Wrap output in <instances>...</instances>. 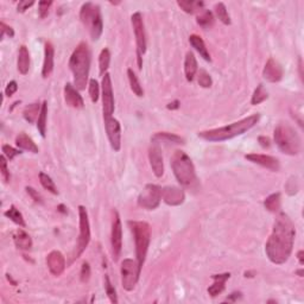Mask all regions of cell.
I'll list each match as a JSON object with an SVG mask.
<instances>
[{"label":"cell","instance_id":"obj_1","mask_svg":"<svg viewBox=\"0 0 304 304\" xmlns=\"http://www.w3.org/2000/svg\"><path fill=\"white\" fill-rule=\"evenodd\" d=\"M295 235L296 229L291 219L285 213L278 214L265 245L266 255L271 263L281 265L288 261L294 249Z\"/></svg>","mask_w":304,"mask_h":304},{"label":"cell","instance_id":"obj_2","mask_svg":"<svg viewBox=\"0 0 304 304\" xmlns=\"http://www.w3.org/2000/svg\"><path fill=\"white\" fill-rule=\"evenodd\" d=\"M259 119H260V115L258 113L252 114L250 117L244 118V119L229 124L227 126L199 132V137L207 140V142H225V140H229L232 138L246 133L247 131H250L252 127L257 125Z\"/></svg>","mask_w":304,"mask_h":304},{"label":"cell","instance_id":"obj_3","mask_svg":"<svg viewBox=\"0 0 304 304\" xmlns=\"http://www.w3.org/2000/svg\"><path fill=\"white\" fill-rule=\"evenodd\" d=\"M69 68L74 76V87L77 91H84L91 70V51L86 42H81L73 51L69 60Z\"/></svg>","mask_w":304,"mask_h":304},{"label":"cell","instance_id":"obj_4","mask_svg":"<svg viewBox=\"0 0 304 304\" xmlns=\"http://www.w3.org/2000/svg\"><path fill=\"white\" fill-rule=\"evenodd\" d=\"M275 142L283 153L296 156L302 150V140L297 131L288 123H280L275 128Z\"/></svg>","mask_w":304,"mask_h":304},{"label":"cell","instance_id":"obj_5","mask_svg":"<svg viewBox=\"0 0 304 304\" xmlns=\"http://www.w3.org/2000/svg\"><path fill=\"white\" fill-rule=\"evenodd\" d=\"M171 168L176 179L183 187H191L196 182L195 167L184 151H175L171 157Z\"/></svg>","mask_w":304,"mask_h":304},{"label":"cell","instance_id":"obj_6","mask_svg":"<svg viewBox=\"0 0 304 304\" xmlns=\"http://www.w3.org/2000/svg\"><path fill=\"white\" fill-rule=\"evenodd\" d=\"M128 226L133 233L134 244H136V260L138 261V265L143 267L151 240L150 225L145 221H128Z\"/></svg>","mask_w":304,"mask_h":304},{"label":"cell","instance_id":"obj_7","mask_svg":"<svg viewBox=\"0 0 304 304\" xmlns=\"http://www.w3.org/2000/svg\"><path fill=\"white\" fill-rule=\"evenodd\" d=\"M80 19L84 27L89 31V35H91L93 41H98L102 35L103 30L102 17H101L99 5H95L93 2L83 4L80 11Z\"/></svg>","mask_w":304,"mask_h":304},{"label":"cell","instance_id":"obj_8","mask_svg":"<svg viewBox=\"0 0 304 304\" xmlns=\"http://www.w3.org/2000/svg\"><path fill=\"white\" fill-rule=\"evenodd\" d=\"M120 272H122V285L126 291H132L136 288L138 279H139L142 267L138 265V261L133 259H124L122 266H120Z\"/></svg>","mask_w":304,"mask_h":304},{"label":"cell","instance_id":"obj_9","mask_svg":"<svg viewBox=\"0 0 304 304\" xmlns=\"http://www.w3.org/2000/svg\"><path fill=\"white\" fill-rule=\"evenodd\" d=\"M78 225H80V233H78L77 247H76L75 257L78 258L88 247L91 241V225H89L88 213L83 205H78Z\"/></svg>","mask_w":304,"mask_h":304},{"label":"cell","instance_id":"obj_10","mask_svg":"<svg viewBox=\"0 0 304 304\" xmlns=\"http://www.w3.org/2000/svg\"><path fill=\"white\" fill-rule=\"evenodd\" d=\"M131 22H132V26H133L134 36H136L138 68L142 69V66H143L142 58H143V55L146 52V36H145L144 22H143V17L139 12H136L132 15Z\"/></svg>","mask_w":304,"mask_h":304},{"label":"cell","instance_id":"obj_11","mask_svg":"<svg viewBox=\"0 0 304 304\" xmlns=\"http://www.w3.org/2000/svg\"><path fill=\"white\" fill-rule=\"evenodd\" d=\"M162 201V188L157 184H146L138 196V205L144 209L153 210Z\"/></svg>","mask_w":304,"mask_h":304},{"label":"cell","instance_id":"obj_12","mask_svg":"<svg viewBox=\"0 0 304 304\" xmlns=\"http://www.w3.org/2000/svg\"><path fill=\"white\" fill-rule=\"evenodd\" d=\"M111 247L112 258L114 261H118L122 254L123 250V226L120 215L117 210H113V220H112V232H111Z\"/></svg>","mask_w":304,"mask_h":304},{"label":"cell","instance_id":"obj_13","mask_svg":"<svg viewBox=\"0 0 304 304\" xmlns=\"http://www.w3.org/2000/svg\"><path fill=\"white\" fill-rule=\"evenodd\" d=\"M102 112L103 117H112L114 112V94H113V86H112V78L108 73H106L102 76Z\"/></svg>","mask_w":304,"mask_h":304},{"label":"cell","instance_id":"obj_14","mask_svg":"<svg viewBox=\"0 0 304 304\" xmlns=\"http://www.w3.org/2000/svg\"><path fill=\"white\" fill-rule=\"evenodd\" d=\"M105 120V128L109 144L115 152L122 149V126L120 123L113 117H103Z\"/></svg>","mask_w":304,"mask_h":304},{"label":"cell","instance_id":"obj_15","mask_svg":"<svg viewBox=\"0 0 304 304\" xmlns=\"http://www.w3.org/2000/svg\"><path fill=\"white\" fill-rule=\"evenodd\" d=\"M245 158L254 164L260 165V167L269 169L271 171H279L280 164L279 160L276 157L269 156V154H260V153H250L245 156Z\"/></svg>","mask_w":304,"mask_h":304},{"label":"cell","instance_id":"obj_16","mask_svg":"<svg viewBox=\"0 0 304 304\" xmlns=\"http://www.w3.org/2000/svg\"><path fill=\"white\" fill-rule=\"evenodd\" d=\"M47 265L50 274L58 277L66 270V258L60 251H51L47 257Z\"/></svg>","mask_w":304,"mask_h":304},{"label":"cell","instance_id":"obj_17","mask_svg":"<svg viewBox=\"0 0 304 304\" xmlns=\"http://www.w3.org/2000/svg\"><path fill=\"white\" fill-rule=\"evenodd\" d=\"M162 200L168 205H181L185 200L184 191L181 188L174 187V185H169L162 189Z\"/></svg>","mask_w":304,"mask_h":304},{"label":"cell","instance_id":"obj_18","mask_svg":"<svg viewBox=\"0 0 304 304\" xmlns=\"http://www.w3.org/2000/svg\"><path fill=\"white\" fill-rule=\"evenodd\" d=\"M149 160H150V165L154 176L160 178L163 174H164V163H163L162 150H160L158 144H153L150 148V150H149Z\"/></svg>","mask_w":304,"mask_h":304},{"label":"cell","instance_id":"obj_19","mask_svg":"<svg viewBox=\"0 0 304 304\" xmlns=\"http://www.w3.org/2000/svg\"><path fill=\"white\" fill-rule=\"evenodd\" d=\"M283 75L284 72L280 64L276 60H274V58H269L263 70L264 78H265L266 81H269V82L276 83L279 82L281 78H283Z\"/></svg>","mask_w":304,"mask_h":304},{"label":"cell","instance_id":"obj_20","mask_svg":"<svg viewBox=\"0 0 304 304\" xmlns=\"http://www.w3.org/2000/svg\"><path fill=\"white\" fill-rule=\"evenodd\" d=\"M64 99H66L67 105L73 107V108H83L84 101L82 97L72 83H67L66 87H64Z\"/></svg>","mask_w":304,"mask_h":304},{"label":"cell","instance_id":"obj_21","mask_svg":"<svg viewBox=\"0 0 304 304\" xmlns=\"http://www.w3.org/2000/svg\"><path fill=\"white\" fill-rule=\"evenodd\" d=\"M53 57H55V49L50 42H46L44 44V62L42 68V76L44 78L49 77L53 70Z\"/></svg>","mask_w":304,"mask_h":304},{"label":"cell","instance_id":"obj_22","mask_svg":"<svg viewBox=\"0 0 304 304\" xmlns=\"http://www.w3.org/2000/svg\"><path fill=\"white\" fill-rule=\"evenodd\" d=\"M212 278L214 279V283L213 285H210L209 288H208V294L212 297H216L225 290V284H226L227 279L230 278V274L213 275Z\"/></svg>","mask_w":304,"mask_h":304},{"label":"cell","instance_id":"obj_23","mask_svg":"<svg viewBox=\"0 0 304 304\" xmlns=\"http://www.w3.org/2000/svg\"><path fill=\"white\" fill-rule=\"evenodd\" d=\"M184 74L185 78H187L189 82L195 78L196 74H198V61H196L195 55L191 51H188L185 55L184 60Z\"/></svg>","mask_w":304,"mask_h":304},{"label":"cell","instance_id":"obj_24","mask_svg":"<svg viewBox=\"0 0 304 304\" xmlns=\"http://www.w3.org/2000/svg\"><path fill=\"white\" fill-rule=\"evenodd\" d=\"M151 142L153 144H158V143H170V144H184L185 140L182 137L177 136V134L169 133V132H157L151 138Z\"/></svg>","mask_w":304,"mask_h":304},{"label":"cell","instance_id":"obj_25","mask_svg":"<svg viewBox=\"0 0 304 304\" xmlns=\"http://www.w3.org/2000/svg\"><path fill=\"white\" fill-rule=\"evenodd\" d=\"M16 145L18 146L19 149H22V150L32 152V153H38L39 151L38 146L33 142L32 138L27 136L24 132H22V133H19L18 136L16 137Z\"/></svg>","mask_w":304,"mask_h":304},{"label":"cell","instance_id":"obj_26","mask_svg":"<svg viewBox=\"0 0 304 304\" xmlns=\"http://www.w3.org/2000/svg\"><path fill=\"white\" fill-rule=\"evenodd\" d=\"M13 241L17 249L23 250V251H27L32 247V239L23 229H17L15 235H13Z\"/></svg>","mask_w":304,"mask_h":304},{"label":"cell","instance_id":"obj_27","mask_svg":"<svg viewBox=\"0 0 304 304\" xmlns=\"http://www.w3.org/2000/svg\"><path fill=\"white\" fill-rule=\"evenodd\" d=\"M17 66H18V72L22 75H26L29 73L30 69V52L27 50V48L25 46H22L19 48L18 52V62H17Z\"/></svg>","mask_w":304,"mask_h":304},{"label":"cell","instance_id":"obj_28","mask_svg":"<svg viewBox=\"0 0 304 304\" xmlns=\"http://www.w3.org/2000/svg\"><path fill=\"white\" fill-rule=\"evenodd\" d=\"M189 42L191 44V47L194 48V49L196 50L200 53V56H201L202 58L205 61L210 62V55H209V51H208V49L205 48V44H204V41L202 39L200 36L198 35H191L189 37Z\"/></svg>","mask_w":304,"mask_h":304},{"label":"cell","instance_id":"obj_29","mask_svg":"<svg viewBox=\"0 0 304 304\" xmlns=\"http://www.w3.org/2000/svg\"><path fill=\"white\" fill-rule=\"evenodd\" d=\"M42 105H39V102H33L27 105L23 111V117L29 124H33L38 120L39 113H41Z\"/></svg>","mask_w":304,"mask_h":304},{"label":"cell","instance_id":"obj_30","mask_svg":"<svg viewBox=\"0 0 304 304\" xmlns=\"http://www.w3.org/2000/svg\"><path fill=\"white\" fill-rule=\"evenodd\" d=\"M280 194L279 193H275L271 194L270 196H267L264 201V205L269 212L271 213H278L280 209Z\"/></svg>","mask_w":304,"mask_h":304},{"label":"cell","instance_id":"obj_31","mask_svg":"<svg viewBox=\"0 0 304 304\" xmlns=\"http://www.w3.org/2000/svg\"><path fill=\"white\" fill-rule=\"evenodd\" d=\"M127 76H128L129 86H131L132 92H133L138 98H142L143 95H144V91H143L142 84H140L139 80H138L136 73L133 72V69H131V68L127 69Z\"/></svg>","mask_w":304,"mask_h":304},{"label":"cell","instance_id":"obj_32","mask_svg":"<svg viewBox=\"0 0 304 304\" xmlns=\"http://www.w3.org/2000/svg\"><path fill=\"white\" fill-rule=\"evenodd\" d=\"M177 5L184 11L185 13H194L196 10H201L203 7L202 1H194V0H178Z\"/></svg>","mask_w":304,"mask_h":304},{"label":"cell","instance_id":"obj_33","mask_svg":"<svg viewBox=\"0 0 304 304\" xmlns=\"http://www.w3.org/2000/svg\"><path fill=\"white\" fill-rule=\"evenodd\" d=\"M47 117H48V102L44 101L42 103V109L41 113H39V118L37 120V128L41 133L42 137H46V132H47Z\"/></svg>","mask_w":304,"mask_h":304},{"label":"cell","instance_id":"obj_34","mask_svg":"<svg viewBox=\"0 0 304 304\" xmlns=\"http://www.w3.org/2000/svg\"><path fill=\"white\" fill-rule=\"evenodd\" d=\"M198 24L203 29H210L214 25V15L209 10H203L196 19Z\"/></svg>","mask_w":304,"mask_h":304},{"label":"cell","instance_id":"obj_35","mask_svg":"<svg viewBox=\"0 0 304 304\" xmlns=\"http://www.w3.org/2000/svg\"><path fill=\"white\" fill-rule=\"evenodd\" d=\"M4 215L10 219V220H12L16 225H18V226L25 227V221L23 215H22V213L17 209L15 205H11L6 212L4 213Z\"/></svg>","mask_w":304,"mask_h":304},{"label":"cell","instance_id":"obj_36","mask_svg":"<svg viewBox=\"0 0 304 304\" xmlns=\"http://www.w3.org/2000/svg\"><path fill=\"white\" fill-rule=\"evenodd\" d=\"M109 63H111V52L107 48H105V49L101 50L99 56V68L101 76H103L107 73V69L109 68Z\"/></svg>","mask_w":304,"mask_h":304},{"label":"cell","instance_id":"obj_37","mask_svg":"<svg viewBox=\"0 0 304 304\" xmlns=\"http://www.w3.org/2000/svg\"><path fill=\"white\" fill-rule=\"evenodd\" d=\"M39 182H41L42 187H43L44 189L50 191L53 195H57V188H56L55 183H53L52 178L49 175H47L46 173H39Z\"/></svg>","mask_w":304,"mask_h":304},{"label":"cell","instance_id":"obj_38","mask_svg":"<svg viewBox=\"0 0 304 304\" xmlns=\"http://www.w3.org/2000/svg\"><path fill=\"white\" fill-rule=\"evenodd\" d=\"M267 98H269V94H267V92L265 91V88H264V86L263 84H259L257 88H255L254 93H253L251 103L254 106L259 105V103L264 102V101L267 100Z\"/></svg>","mask_w":304,"mask_h":304},{"label":"cell","instance_id":"obj_39","mask_svg":"<svg viewBox=\"0 0 304 304\" xmlns=\"http://www.w3.org/2000/svg\"><path fill=\"white\" fill-rule=\"evenodd\" d=\"M214 8H215L216 17L220 19V22H222L225 25H230V17L228 15V11L224 2H218V4H215Z\"/></svg>","mask_w":304,"mask_h":304},{"label":"cell","instance_id":"obj_40","mask_svg":"<svg viewBox=\"0 0 304 304\" xmlns=\"http://www.w3.org/2000/svg\"><path fill=\"white\" fill-rule=\"evenodd\" d=\"M88 92H89V97H91L92 102L97 103L100 97V87H99V83H98V81L94 80V78L89 80Z\"/></svg>","mask_w":304,"mask_h":304},{"label":"cell","instance_id":"obj_41","mask_svg":"<svg viewBox=\"0 0 304 304\" xmlns=\"http://www.w3.org/2000/svg\"><path fill=\"white\" fill-rule=\"evenodd\" d=\"M105 289H106V294L108 296L109 301L112 303H118V296H117V290L113 286V284L111 283V279H109L108 276H105Z\"/></svg>","mask_w":304,"mask_h":304},{"label":"cell","instance_id":"obj_42","mask_svg":"<svg viewBox=\"0 0 304 304\" xmlns=\"http://www.w3.org/2000/svg\"><path fill=\"white\" fill-rule=\"evenodd\" d=\"M198 73H199L200 86L203 87V88H209V87H212L213 80H212V77H210V75L208 74L204 69H200V72L198 70Z\"/></svg>","mask_w":304,"mask_h":304},{"label":"cell","instance_id":"obj_43","mask_svg":"<svg viewBox=\"0 0 304 304\" xmlns=\"http://www.w3.org/2000/svg\"><path fill=\"white\" fill-rule=\"evenodd\" d=\"M0 171H1V176H2V179H4V182L5 183L10 182L11 175H10V171H8V169H7L6 157H5L4 154L0 157Z\"/></svg>","mask_w":304,"mask_h":304},{"label":"cell","instance_id":"obj_44","mask_svg":"<svg viewBox=\"0 0 304 304\" xmlns=\"http://www.w3.org/2000/svg\"><path fill=\"white\" fill-rule=\"evenodd\" d=\"M1 149H2V154H4V156L10 160H12L16 156H18V154L22 153L21 150L12 148L11 145H2Z\"/></svg>","mask_w":304,"mask_h":304},{"label":"cell","instance_id":"obj_45","mask_svg":"<svg viewBox=\"0 0 304 304\" xmlns=\"http://www.w3.org/2000/svg\"><path fill=\"white\" fill-rule=\"evenodd\" d=\"M51 5H52V1H39L38 2V15L41 18H46V17H48Z\"/></svg>","mask_w":304,"mask_h":304},{"label":"cell","instance_id":"obj_46","mask_svg":"<svg viewBox=\"0 0 304 304\" xmlns=\"http://www.w3.org/2000/svg\"><path fill=\"white\" fill-rule=\"evenodd\" d=\"M91 278V266L87 261H83L82 266H81V272H80V279L82 283H87Z\"/></svg>","mask_w":304,"mask_h":304},{"label":"cell","instance_id":"obj_47","mask_svg":"<svg viewBox=\"0 0 304 304\" xmlns=\"http://www.w3.org/2000/svg\"><path fill=\"white\" fill-rule=\"evenodd\" d=\"M0 30H1V35H0V38L1 39L5 35H7L10 38H12L13 36H15V31H13L12 27L8 26V25L5 24L4 22H1V23H0Z\"/></svg>","mask_w":304,"mask_h":304},{"label":"cell","instance_id":"obj_48","mask_svg":"<svg viewBox=\"0 0 304 304\" xmlns=\"http://www.w3.org/2000/svg\"><path fill=\"white\" fill-rule=\"evenodd\" d=\"M35 4V1L33 0H22V1L18 2V5H17V11L21 13H24L25 11L29 10V8L32 6V5Z\"/></svg>","mask_w":304,"mask_h":304},{"label":"cell","instance_id":"obj_49","mask_svg":"<svg viewBox=\"0 0 304 304\" xmlns=\"http://www.w3.org/2000/svg\"><path fill=\"white\" fill-rule=\"evenodd\" d=\"M26 193L29 194V195L31 196V199H32L36 203H43V199H42V196L39 195L37 190H35L31 187H26Z\"/></svg>","mask_w":304,"mask_h":304},{"label":"cell","instance_id":"obj_50","mask_svg":"<svg viewBox=\"0 0 304 304\" xmlns=\"http://www.w3.org/2000/svg\"><path fill=\"white\" fill-rule=\"evenodd\" d=\"M17 89H18V84H17L16 81H11V82L7 83L6 88H5V95L6 97H12L17 92Z\"/></svg>","mask_w":304,"mask_h":304},{"label":"cell","instance_id":"obj_51","mask_svg":"<svg viewBox=\"0 0 304 304\" xmlns=\"http://www.w3.org/2000/svg\"><path fill=\"white\" fill-rule=\"evenodd\" d=\"M258 142H259V144H260L261 148H264V149L270 148V146H271V140H270L269 137H265V136L259 137Z\"/></svg>","mask_w":304,"mask_h":304},{"label":"cell","instance_id":"obj_52","mask_svg":"<svg viewBox=\"0 0 304 304\" xmlns=\"http://www.w3.org/2000/svg\"><path fill=\"white\" fill-rule=\"evenodd\" d=\"M179 107V101L178 100H175L173 101V102H170L169 105L167 106L168 109H177Z\"/></svg>","mask_w":304,"mask_h":304},{"label":"cell","instance_id":"obj_53","mask_svg":"<svg viewBox=\"0 0 304 304\" xmlns=\"http://www.w3.org/2000/svg\"><path fill=\"white\" fill-rule=\"evenodd\" d=\"M239 297H241V292H233V294L229 296V298H227V300L228 301H235V300H238Z\"/></svg>","mask_w":304,"mask_h":304},{"label":"cell","instance_id":"obj_54","mask_svg":"<svg viewBox=\"0 0 304 304\" xmlns=\"http://www.w3.org/2000/svg\"><path fill=\"white\" fill-rule=\"evenodd\" d=\"M297 258H298V260H300L301 265H303V264H304V258H303V251H302V250H301V251H298Z\"/></svg>","mask_w":304,"mask_h":304},{"label":"cell","instance_id":"obj_55","mask_svg":"<svg viewBox=\"0 0 304 304\" xmlns=\"http://www.w3.org/2000/svg\"><path fill=\"white\" fill-rule=\"evenodd\" d=\"M297 274L300 275V277H303V270H300V271H297Z\"/></svg>","mask_w":304,"mask_h":304}]
</instances>
